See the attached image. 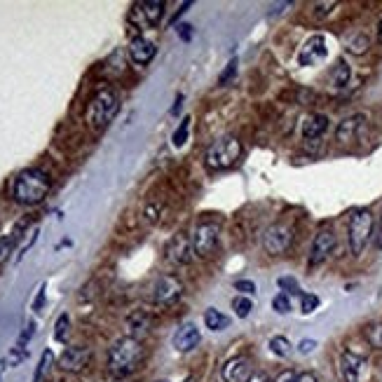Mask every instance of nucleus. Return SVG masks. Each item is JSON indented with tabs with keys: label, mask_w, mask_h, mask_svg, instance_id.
<instances>
[{
	"label": "nucleus",
	"mask_w": 382,
	"mask_h": 382,
	"mask_svg": "<svg viewBox=\"0 0 382 382\" xmlns=\"http://www.w3.org/2000/svg\"><path fill=\"white\" fill-rule=\"evenodd\" d=\"M192 254L197 258H207L218 247V227L214 223H199L192 232Z\"/></svg>",
	"instance_id": "nucleus-7"
},
{
	"label": "nucleus",
	"mask_w": 382,
	"mask_h": 382,
	"mask_svg": "<svg viewBox=\"0 0 382 382\" xmlns=\"http://www.w3.org/2000/svg\"><path fill=\"white\" fill-rule=\"evenodd\" d=\"M14 244H16V237L14 235L0 237V265L8 263V258L12 256V251H14Z\"/></svg>",
	"instance_id": "nucleus-28"
},
{
	"label": "nucleus",
	"mask_w": 382,
	"mask_h": 382,
	"mask_svg": "<svg viewBox=\"0 0 382 382\" xmlns=\"http://www.w3.org/2000/svg\"><path fill=\"white\" fill-rule=\"evenodd\" d=\"M52 361H54V355L52 350H45L43 357H40V363L36 368V375H33V382H43V378L47 375V370L52 368Z\"/></svg>",
	"instance_id": "nucleus-24"
},
{
	"label": "nucleus",
	"mask_w": 382,
	"mask_h": 382,
	"mask_svg": "<svg viewBox=\"0 0 382 382\" xmlns=\"http://www.w3.org/2000/svg\"><path fill=\"white\" fill-rule=\"evenodd\" d=\"M155 52H157L155 43H150V40L144 36H136V38H132V43H129V56H132V61L139 66L150 64Z\"/></svg>",
	"instance_id": "nucleus-17"
},
{
	"label": "nucleus",
	"mask_w": 382,
	"mask_h": 382,
	"mask_svg": "<svg viewBox=\"0 0 382 382\" xmlns=\"http://www.w3.org/2000/svg\"><path fill=\"white\" fill-rule=\"evenodd\" d=\"M204 324H207V328L211 330H225L230 326V319L218 310H207L204 312Z\"/></svg>",
	"instance_id": "nucleus-22"
},
{
	"label": "nucleus",
	"mask_w": 382,
	"mask_h": 382,
	"mask_svg": "<svg viewBox=\"0 0 382 382\" xmlns=\"http://www.w3.org/2000/svg\"><path fill=\"white\" fill-rule=\"evenodd\" d=\"M315 347H317L315 340H303V343L298 345V352H300V355H310V352L315 350Z\"/></svg>",
	"instance_id": "nucleus-40"
},
{
	"label": "nucleus",
	"mask_w": 382,
	"mask_h": 382,
	"mask_svg": "<svg viewBox=\"0 0 382 382\" xmlns=\"http://www.w3.org/2000/svg\"><path fill=\"white\" fill-rule=\"evenodd\" d=\"M49 188H52L49 174L40 167H31V169H24V172L14 179L12 197L19 204H24V207H36V204H40L47 197Z\"/></svg>",
	"instance_id": "nucleus-1"
},
{
	"label": "nucleus",
	"mask_w": 382,
	"mask_h": 382,
	"mask_svg": "<svg viewBox=\"0 0 382 382\" xmlns=\"http://www.w3.org/2000/svg\"><path fill=\"white\" fill-rule=\"evenodd\" d=\"M350 76H352V71H350V66H347V61L338 59V64H335L333 71H330V85L338 87V89H343L345 85L350 82Z\"/></svg>",
	"instance_id": "nucleus-21"
},
{
	"label": "nucleus",
	"mask_w": 382,
	"mask_h": 382,
	"mask_svg": "<svg viewBox=\"0 0 382 382\" xmlns=\"http://www.w3.org/2000/svg\"><path fill=\"white\" fill-rule=\"evenodd\" d=\"M378 43L382 45V19H380V24H378Z\"/></svg>",
	"instance_id": "nucleus-48"
},
{
	"label": "nucleus",
	"mask_w": 382,
	"mask_h": 382,
	"mask_svg": "<svg viewBox=\"0 0 382 382\" xmlns=\"http://www.w3.org/2000/svg\"><path fill=\"white\" fill-rule=\"evenodd\" d=\"M150 328H153V317H150V312H146V310H134V312H129L127 322H124V330H127V338H134V340L146 338V335L150 333Z\"/></svg>",
	"instance_id": "nucleus-14"
},
{
	"label": "nucleus",
	"mask_w": 382,
	"mask_h": 382,
	"mask_svg": "<svg viewBox=\"0 0 382 382\" xmlns=\"http://www.w3.org/2000/svg\"><path fill=\"white\" fill-rule=\"evenodd\" d=\"M181 106H183V96H176V104H174V108H172V113H174V115H179Z\"/></svg>",
	"instance_id": "nucleus-46"
},
{
	"label": "nucleus",
	"mask_w": 382,
	"mask_h": 382,
	"mask_svg": "<svg viewBox=\"0 0 382 382\" xmlns=\"http://www.w3.org/2000/svg\"><path fill=\"white\" fill-rule=\"evenodd\" d=\"M279 286L286 289V293H295V295H303V291H300L298 282H295L293 277H282L279 279Z\"/></svg>",
	"instance_id": "nucleus-35"
},
{
	"label": "nucleus",
	"mask_w": 382,
	"mask_h": 382,
	"mask_svg": "<svg viewBox=\"0 0 382 382\" xmlns=\"http://www.w3.org/2000/svg\"><path fill=\"white\" fill-rule=\"evenodd\" d=\"M366 370V359L355 355V352H345L343 359H340V373H343L345 382H363Z\"/></svg>",
	"instance_id": "nucleus-12"
},
{
	"label": "nucleus",
	"mask_w": 382,
	"mask_h": 382,
	"mask_svg": "<svg viewBox=\"0 0 382 382\" xmlns=\"http://www.w3.org/2000/svg\"><path fill=\"white\" fill-rule=\"evenodd\" d=\"M272 310L277 312V315H289L291 312V300L286 293H277L275 298H272Z\"/></svg>",
	"instance_id": "nucleus-30"
},
{
	"label": "nucleus",
	"mask_w": 382,
	"mask_h": 382,
	"mask_svg": "<svg viewBox=\"0 0 382 382\" xmlns=\"http://www.w3.org/2000/svg\"><path fill=\"white\" fill-rule=\"evenodd\" d=\"M291 242H293V230L284 223L270 225L263 235V249L270 256H279V254H284V251H289Z\"/></svg>",
	"instance_id": "nucleus-8"
},
{
	"label": "nucleus",
	"mask_w": 382,
	"mask_h": 382,
	"mask_svg": "<svg viewBox=\"0 0 382 382\" xmlns=\"http://www.w3.org/2000/svg\"><path fill=\"white\" fill-rule=\"evenodd\" d=\"M167 260L174 265H188L192 260V242L188 239V235L179 232L169 239L167 244Z\"/></svg>",
	"instance_id": "nucleus-11"
},
{
	"label": "nucleus",
	"mask_w": 382,
	"mask_h": 382,
	"mask_svg": "<svg viewBox=\"0 0 382 382\" xmlns=\"http://www.w3.org/2000/svg\"><path fill=\"white\" fill-rule=\"evenodd\" d=\"M183 295V282L176 275H162L153 284V303L159 307L174 305Z\"/></svg>",
	"instance_id": "nucleus-6"
},
{
	"label": "nucleus",
	"mask_w": 382,
	"mask_h": 382,
	"mask_svg": "<svg viewBox=\"0 0 382 382\" xmlns=\"http://www.w3.org/2000/svg\"><path fill=\"white\" fill-rule=\"evenodd\" d=\"M270 352L277 357H289L291 355V343L286 338H282V335H275V338H270Z\"/></svg>",
	"instance_id": "nucleus-26"
},
{
	"label": "nucleus",
	"mask_w": 382,
	"mask_h": 382,
	"mask_svg": "<svg viewBox=\"0 0 382 382\" xmlns=\"http://www.w3.org/2000/svg\"><path fill=\"white\" fill-rule=\"evenodd\" d=\"M144 216H146L148 223H155V221L159 218V207H155V204H148L146 211H144Z\"/></svg>",
	"instance_id": "nucleus-39"
},
{
	"label": "nucleus",
	"mask_w": 382,
	"mask_h": 382,
	"mask_svg": "<svg viewBox=\"0 0 382 382\" xmlns=\"http://www.w3.org/2000/svg\"><path fill=\"white\" fill-rule=\"evenodd\" d=\"M89 361H92V350L85 345H73L61 352L59 368L66 370V373H80V370L87 368Z\"/></svg>",
	"instance_id": "nucleus-9"
},
{
	"label": "nucleus",
	"mask_w": 382,
	"mask_h": 382,
	"mask_svg": "<svg viewBox=\"0 0 382 382\" xmlns=\"http://www.w3.org/2000/svg\"><path fill=\"white\" fill-rule=\"evenodd\" d=\"M68 328H71V317L61 315L54 324V340L56 343H66L68 340Z\"/></svg>",
	"instance_id": "nucleus-25"
},
{
	"label": "nucleus",
	"mask_w": 382,
	"mask_h": 382,
	"mask_svg": "<svg viewBox=\"0 0 382 382\" xmlns=\"http://www.w3.org/2000/svg\"><path fill=\"white\" fill-rule=\"evenodd\" d=\"M366 340L370 343V347L382 350V324H370L366 328Z\"/></svg>",
	"instance_id": "nucleus-29"
},
{
	"label": "nucleus",
	"mask_w": 382,
	"mask_h": 382,
	"mask_svg": "<svg viewBox=\"0 0 382 382\" xmlns=\"http://www.w3.org/2000/svg\"><path fill=\"white\" fill-rule=\"evenodd\" d=\"M43 303H45V286H40L38 295H36V303H33V310L40 312V310H43Z\"/></svg>",
	"instance_id": "nucleus-41"
},
{
	"label": "nucleus",
	"mask_w": 382,
	"mask_h": 382,
	"mask_svg": "<svg viewBox=\"0 0 382 382\" xmlns=\"http://www.w3.org/2000/svg\"><path fill=\"white\" fill-rule=\"evenodd\" d=\"M232 310H235V315L239 319L249 317V312L254 310V303H251V298H247V295H237L235 300H232Z\"/></svg>",
	"instance_id": "nucleus-27"
},
{
	"label": "nucleus",
	"mask_w": 382,
	"mask_h": 382,
	"mask_svg": "<svg viewBox=\"0 0 382 382\" xmlns=\"http://www.w3.org/2000/svg\"><path fill=\"white\" fill-rule=\"evenodd\" d=\"M317 307H319V295H315V293H303V295H300V310H303L305 315L315 312Z\"/></svg>",
	"instance_id": "nucleus-33"
},
{
	"label": "nucleus",
	"mask_w": 382,
	"mask_h": 382,
	"mask_svg": "<svg viewBox=\"0 0 382 382\" xmlns=\"http://www.w3.org/2000/svg\"><path fill=\"white\" fill-rule=\"evenodd\" d=\"M36 335V324L33 322H28L26 324V328L21 330V335H19V343H16V347H21V350H26V345H28V340Z\"/></svg>",
	"instance_id": "nucleus-34"
},
{
	"label": "nucleus",
	"mask_w": 382,
	"mask_h": 382,
	"mask_svg": "<svg viewBox=\"0 0 382 382\" xmlns=\"http://www.w3.org/2000/svg\"><path fill=\"white\" fill-rule=\"evenodd\" d=\"M378 247L382 249V214H380V221H378Z\"/></svg>",
	"instance_id": "nucleus-47"
},
{
	"label": "nucleus",
	"mask_w": 382,
	"mask_h": 382,
	"mask_svg": "<svg viewBox=\"0 0 382 382\" xmlns=\"http://www.w3.org/2000/svg\"><path fill=\"white\" fill-rule=\"evenodd\" d=\"M141 359H144V347H141V340L134 338H120L113 343V347L108 350V370L115 378H127L132 375L136 368H139Z\"/></svg>",
	"instance_id": "nucleus-2"
},
{
	"label": "nucleus",
	"mask_w": 382,
	"mask_h": 382,
	"mask_svg": "<svg viewBox=\"0 0 382 382\" xmlns=\"http://www.w3.org/2000/svg\"><path fill=\"white\" fill-rule=\"evenodd\" d=\"M328 129V117L326 115H310L303 122V136L307 141H315V139H319V136H322L324 132H326Z\"/></svg>",
	"instance_id": "nucleus-19"
},
{
	"label": "nucleus",
	"mask_w": 382,
	"mask_h": 382,
	"mask_svg": "<svg viewBox=\"0 0 382 382\" xmlns=\"http://www.w3.org/2000/svg\"><path fill=\"white\" fill-rule=\"evenodd\" d=\"M295 378H298V375H295L293 370H284L275 382H295Z\"/></svg>",
	"instance_id": "nucleus-43"
},
{
	"label": "nucleus",
	"mask_w": 382,
	"mask_h": 382,
	"mask_svg": "<svg viewBox=\"0 0 382 382\" xmlns=\"http://www.w3.org/2000/svg\"><path fill=\"white\" fill-rule=\"evenodd\" d=\"M333 249H335L333 230H328V227L319 230L317 237H315V242H312V249H310V265H322L324 260H326L328 256L333 254Z\"/></svg>",
	"instance_id": "nucleus-10"
},
{
	"label": "nucleus",
	"mask_w": 382,
	"mask_h": 382,
	"mask_svg": "<svg viewBox=\"0 0 382 382\" xmlns=\"http://www.w3.org/2000/svg\"><path fill=\"white\" fill-rule=\"evenodd\" d=\"M363 115H352V117H345L343 122L338 124V129H335V139L340 141V144H350V141L357 139L359 129H361L363 124Z\"/></svg>",
	"instance_id": "nucleus-18"
},
{
	"label": "nucleus",
	"mask_w": 382,
	"mask_h": 382,
	"mask_svg": "<svg viewBox=\"0 0 382 382\" xmlns=\"http://www.w3.org/2000/svg\"><path fill=\"white\" fill-rule=\"evenodd\" d=\"M221 378L225 382H247L251 378L249 357H235L230 361H225V366L221 368Z\"/></svg>",
	"instance_id": "nucleus-16"
},
{
	"label": "nucleus",
	"mask_w": 382,
	"mask_h": 382,
	"mask_svg": "<svg viewBox=\"0 0 382 382\" xmlns=\"http://www.w3.org/2000/svg\"><path fill=\"white\" fill-rule=\"evenodd\" d=\"M247 382H272L267 373H251V378Z\"/></svg>",
	"instance_id": "nucleus-44"
},
{
	"label": "nucleus",
	"mask_w": 382,
	"mask_h": 382,
	"mask_svg": "<svg viewBox=\"0 0 382 382\" xmlns=\"http://www.w3.org/2000/svg\"><path fill=\"white\" fill-rule=\"evenodd\" d=\"M120 99L111 87H101L99 92L92 96L87 106V122L94 129H104L113 122V117L117 115Z\"/></svg>",
	"instance_id": "nucleus-3"
},
{
	"label": "nucleus",
	"mask_w": 382,
	"mask_h": 382,
	"mask_svg": "<svg viewBox=\"0 0 382 382\" xmlns=\"http://www.w3.org/2000/svg\"><path fill=\"white\" fill-rule=\"evenodd\" d=\"M239 157H242V141L237 136H223L209 146L204 159L211 172H223V169H230Z\"/></svg>",
	"instance_id": "nucleus-4"
},
{
	"label": "nucleus",
	"mask_w": 382,
	"mask_h": 382,
	"mask_svg": "<svg viewBox=\"0 0 382 382\" xmlns=\"http://www.w3.org/2000/svg\"><path fill=\"white\" fill-rule=\"evenodd\" d=\"M235 73H237V59H232L230 64H227V68H225V71H223V73H221V76H218V85H227V82H230L232 78H235Z\"/></svg>",
	"instance_id": "nucleus-36"
},
{
	"label": "nucleus",
	"mask_w": 382,
	"mask_h": 382,
	"mask_svg": "<svg viewBox=\"0 0 382 382\" xmlns=\"http://www.w3.org/2000/svg\"><path fill=\"white\" fill-rule=\"evenodd\" d=\"M335 5H338L335 0H330V3H315V16H326Z\"/></svg>",
	"instance_id": "nucleus-38"
},
{
	"label": "nucleus",
	"mask_w": 382,
	"mask_h": 382,
	"mask_svg": "<svg viewBox=\"0 0 382 382\" xmlns=\"http://www.w3.org/2000/svg\"><path fill=\"white\" fill-rule=\"evenodd\" d=\"M235 289L242 291V293H247V295H254V293H256V284L249 282V279H237V282H235Z\"/></svg>",
	"instance_id": "nucleus-37"
},
{
	"label": "nucleus",
	"mask_w": 382,
	"mask_h": 382,
	"mask_svg": "<svg viewBox=\"0 0 382 382\" xmlns=\"http://www.w3.org/2000/svg\"><path fill=\"white\" fill-rule=\"evenodd\" d=\"M5 366H8V363H5V359H3V361H0V378H3V370H5Z\"/></svg>",
	"instance_id": "nucleus-49"
},
{
	"label": "nucleus",
	"mask_w": 382,
	"mask_h": 382,
	"mask_svg": "<svg viewBox=\"0 0 382 382\" xmlns=\"http://www.w3.org/2000/svg\"><path fill=\"white\" fill-rule=\"evenodd\" d=\"M199 340H202V335H199V328L195 324H183L181 328H176L174 338H172V345L176 352H192L195 347L199 345Z\"/></svg>",
	"instance_id": "nucleus-15"
},
{
	"label": "nucleus",
	"mask_w": 382,
	"mask_h": 382,
	"mask_svg": "<svg viewBox=\"0 0 382 382\" xmlns=\"http://www.w3.org/2000/svg\"><path fill=\"white\" fill-rule=\"evenodd\" d=\"M26 359V350H21V347H12V350L8 352V357H5V363H8L10 368H16L21 361Z\"/></svg>",
	"instance_id": "nucleus-32"
},
{
	"label": "nucleus",
	"mask_w": 382,
	"mask_h": 382,
	"mask_svg": "<svg viewBox=\"0 0 382 382\" xmlns=\"http://www.w3.org/2000/svg\"><path fill=\"white\" fill-rule=\"evenodd\" d=\"M139 12L148 26H157L164 14V0H146V3L139 5Z\"/></svg>",
	"instance_id": "nucleus-20"
},
{
	"label": "nucleus",
	"mask_w": 382,
	"mask_h": 382,
	"mask_svg": "<svg viewBox=\"0 0 382 382\" xmlns=\"http://www.w3.org/2000/svg\"><path fill=\"white\" fill-rule=\"evenodd\" d=\"M157 382H167V380H157Z\"/></svg>",
	"instance_id": "nucleus-51"
},
{
	"label": "nucleus",
	"mask_w": 382,
	"mask_h": 382,
	"mask_svg": "<svg viewBox=\"0 0 382 382\" xmlns=\"http://www.w3.org/2000/svg\"><path fill=\"white\" fill-rule=\"evenodd\" d=\"M183 382H195V378H192V375H188V378H186Z\"/></svg>",
	"instance_id": "nucleus-50"
},
{
	"label": "nucleus",
	"mask_w": 382,
	"mask_h": 382,
	"mask_svg": "<svg viewBox=\"0 0 382 382\" xmlns=\"http://www.w3.org/2000/svg\"><path fill=\"white\" fill-rule=\"evenodd\" d=\"M326 38L324 36H312L307 43L300 47V54H298V64L300 66H315L319 64L322 59H326Z\"/></svg>",
	"instance_id": "nucleus-13"
},
{
	"label": "nucleus",
	"mask_w": 382,
	"mask_h": 382,
	"mask_svg": "<svg viewBox=\"0 0 382 382\" xmlns=\"http://www.w3.org/2000/svg\"><path fill=\"white\" fill-rule=\"evenodd\" d=\"M188 134H190V117H183V120H181L179 127H176L174 136H172L174 148H183L188 144Z\"/></svg>",
	"instance_id": "nucleus-23"
},
{
	"label": "nucleus",
	"mask_w": 382,
	"mask_h": 382,
	"mask_svg": "<svg viewBox=\"0 0 382 382\" xmlns=\"http://www.w3.org/2000/svg\"><path fill=\"white\" fill-rule=\"evenodd\" d=\"M179 36L183 40H190L192 38V26L190 24H181L179 26Z\"/></svg>",
	"instance_id": "nucleus-42"
},
{
	"label": "nucleus",
	"mask_w": 382,
	"mask_h": 382,
	"mask_svg": "<svg viewBox=\"0 0 382 382\" xmlns=\"http://www.w3.org/2000/svg\"><path fill=\"white\" fill-rule=\"evenodd\" d=\"M295 382H317V378L312 373H303V375H298V378H295Z\"/></svg>",
	"instance_id": "nucleus-45"
},
{
	"label": "nucleus",
	"mask_w": 382,
	"mask_h": 382,
	"mask_svg": "<svg viewBox=\"0 0 382 382\" xmlns=\"http://www.w3.org/2000/svg\"><path fill=\"white\" fill-rule=\"evenodd\" d=\"M375 218L368 209H357L350 216V227H347V242H350V251L355 256L361 254L366 249L370 235H373Z\"/></svg>",
	"instance_id": "nucleus-5"
},
{
	"label": "nucleus",
	"mask_w": 382,
	"mask_h": 382,
	"mask_svg": "<svg viewBox=\"0 0 382 382\" xmlns=\"http://www.w3.org/2000/svg\"><path fill=\"white\" fill-rule=\"evenodd\" d=\"M347 49H350L352 54H363L368 49V38L359 33L357 38H352L350 43H347Z\"/></svg>",
	"instance_id": "nucleus-31"
}]
</instances>
